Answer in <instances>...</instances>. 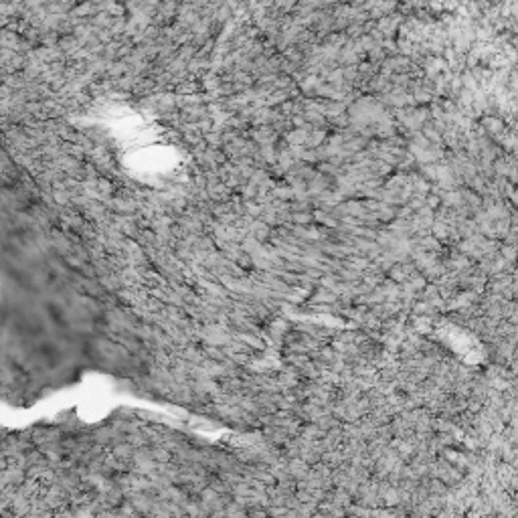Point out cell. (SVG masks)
<instances>
[{
    "instance_id": "6da1fadb",
    "label": "cell",
    "mask_w": 518,
    "mask_h": 518,
    "mask_svg": "<svg viewBox=\"0 0 518 518\" xmlns=\"http://www.w3.org/2000/svg\"><path fill=\"white\" fill-rule=\"evenodd\" d=\"M502 255H506L508 259H514V257H516V249H512V247H502Z\"/></svg>"
}]
</instances>
